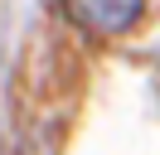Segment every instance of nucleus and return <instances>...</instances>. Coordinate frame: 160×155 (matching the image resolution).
Returning <instances> with one entry per match:
<instances>
[{
    "label": "nucleus",
    "instance_id": "f257e3e1",
    "mask_svg": "<svg viewBox=\"0 0 160 155\" xmlns=\"http://www.w3.org/2000/svg\"><path fill=\"white\" fill-rule=\"evenodd\" d=\"M141 5L146 0H68L73 19L97 34H126L131 24L141 19Z\"/></svg>",
    "mask_w": 160,
    "mask_h": 155
}]
</instances>
